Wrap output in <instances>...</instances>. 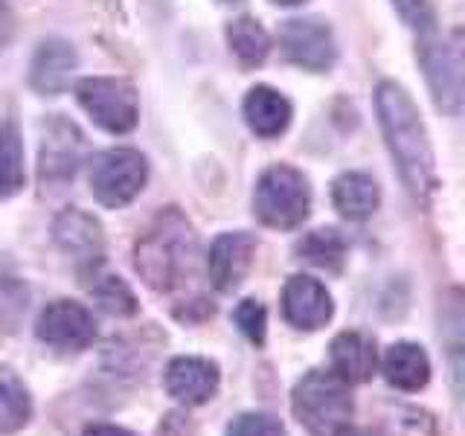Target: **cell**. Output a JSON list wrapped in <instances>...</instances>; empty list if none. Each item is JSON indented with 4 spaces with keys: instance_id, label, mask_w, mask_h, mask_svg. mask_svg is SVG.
Instances as JSON below:
<instances>
[{
    "instance_id": "cell-1",
    "label": "cell",
    "mask_w": 465,
    "mask_h": 436,
    "mask_svg": "<svg viewBox=\"0 0 465 436\" xmlns=\"http://www.w3.org/2000/svg\"><path fill=\"white\" fill-rule=\"evenodd\" d=\"M375 108L404 186L411 189V195L428 198V193L433 189V149L425 123L419 120V108L396 82L378 84Z\"/></svg>"
},
{
    "instance_id": "cell-2",
    "label": "cell",
    "mask_w": 465,
    "mask_h": 436,
    "mask_svg": "<svg viewBox=\"0 0 465 436\" xmlns=\"http://www.w3.org/2000/svg\"><path fill=\"white\" fill-rule=\"evenodd\" d=\"M198 236L186 215L169 207L140 236L134 247V268L152 291H174L195 271Z\"/></svg>"
},
{
    "instance_id": "cell-3",
    "label": "cell",
    "mask_w": 465,
    "mask_h": 436,
    "mask_svg": "<svg viewBox=\"0 0 465 436\" xmlns=\"http://www.w3.org/2000/svg\"><path fill=\"white\" fill-rule=\"evenodd\" d=\"M291 411L312 436H343L352 425L355 401L349 384L334 372L312 370L294 384Z\"/></svg>"
},
{
    "instance_id": "cell-4",
    "label": "cell",
    "mask_w": 465,
    "mask_h": 436,
    "mask_svg": "<svg viewBox=\"0 0 465 436\" xmlns=\"http://www.w3.org/2000/svg\"><path fill=\"white\" fill-rule=\"evenodd\" d=\"M312 193L305 178L291 166H271L256 183L253 210L262 224L273 230H294L309 218Z\"/></svg>"
},
{
    "instance_id": "cell-5",
    "label": "cell",
    "mask_w": 465,
    "mask_h": 436,
    "mask_svg": "<svg viewBox=\"0 0 465 436\" xmlns=\"http://www.w3.org/2000/svg\"><path fill=\"white\" fill-rule=\"evenodd\" d=\"M145 178H149V166L134 149H108L91 164V193L102 207L111 210L134 201L143 193Z\"/></svg>"
},
{
    "instance_id": "cell-6",
    "label": "cell",
    "mask_w": 465,
    "mask_h": 436,
    "mask_svg": "<svg viewBox=\"0 0 465 436\" xmlns=\"http://www.w3.org/2000/svg\"><path fill=\"white\" fill-rule=\"evenodd\" d=\"M79 105L91 114V120L111 134H125L140 120V99L134 84L111 76H91L76 84Z\"/></svg>"
},
{
    "instance_id": "cell-7",
    "label": "cell",
    "mask_w": 465,
    "mask_h": 436,
    "mask_svg": "<svg viewBox=\"0 0 465 436\" xmlns=\"http://www.w3.org/2000/svg\"><path fill=\"white\" fill-rule=\"evenodd\" d=\"M421 67L430 84L436 105L448 114H460L462 108V38L454 33L450 38L428 35L419 47Z\"/></svg>"
},
{
    "instance_id": "cell-8",
    "label": "cell",
    "mask_w": 465,
    "mask_h": 436,
    "mask_svg": "<svg viewBox=\"0 0 465 436\" xmlns=\"http://www.w3.org/2000/svg\"><path fill=\"white\" fill-rule=\"evenodd\" d=\"M35 334L55 352H82L96 341V320L82 302L53 300L38 314Z\"/></svg>"
},
{
    "instance_id": "cell-9",
    "label": "cell",
    "mask_w": 465,
    "mask_h": 436,
    "mask_svg": "<svg viewBox=\"0 0 465 436\" xmlns=\"http://www.w3.org/2000/svg\"><path fill=\"white\" fill-rule=\"evenodd\" d=\"M280 47L291 64L302 70H329L338 58L331 29L317 18H294L280 29Z\"/></svg>"
},
{
    "instance_id": "cell-10",
    "label": "cell",
    "mask_w": 465,
    "mask_h": 436,
    "mask_svg": "<svg viewBox=\"0 0 465 436\" xmlns=\"http://www.w3.org/2000/svg\"><path fill=\"white\" fill-rule=\"evenodd\" d=\"M218 384H222V372H218V363L210 358L181 355L166 367L169 396L183 407L207 404L218 392Z\"/></svg>"
},
{
    "instance_id": "cell-11",
    "label": "cell",
    "mask_w": 465,
    "mask_h": 436,
    "mask_svg": "<svg viewBox=\"0 0 465 436\" xmlns=\"http://www.w3.org/2000/svg\"><path fill=\"white\" fill-rule=\"evenodd\" d=\"M334 302L323 282H317L314 276H291L282 288V314L294 329L314 332L326 326L331 320Z\"/></svg>"
},
{
    "instance_id": "cell-12",
    "label": "cell",
    "mask_w": 465,
    "mask_h": 436,
    "mask_svg": "<svg viewBox=\"0 0 465 436\" xmlns=\"http://www.w3.org/2000/svg\"><path fill=\"white\" fill-rule=\"evenodd\" d=\"M253 253H256V239L251 233H222L213 242L207 256L210 282L218 291L239 288L247 271L253 268Z\"/></svg>"
},
{
    "instance_id": "cell-13",
    "label": "cell",
    "mask_w": 465,
    "mask_h": 436,
    "mask_svg": "<svg viewBox=\"0 0 465 436\" xmlns=\"http://www.w3.org/2000/svg\"><path fill=\"white\" fill-rule=\"evenodd\" d=\"M53 239L64 253H70L84 268H96L102 253H105V236H102L99 222L76 207L64 210L55 218Z\"/></svg>"
},
{
    "instance_id": "cell-14",
    "label": "cell",
    "mask_w": 465,
    "mask_h": 436,
    "mask_svg": "<svg viewBox=\"0 0 465 436\" xmlns=\"http://www.w3.org/2000/svg\"><path fill=\"white\" fill-rule=\"evenodd\" d=\"M331 372L352 384H367L378 370V349L375 341L363 332H341L329 346Z\"/></svg>"
},
{
    "instance_id": "cell-15",
    "label": "cell",
    "mask_w": 465,
    "mask_h": 436,
    "mask_svg": "<svg viewBox=\"0 0 465 436\" xmlns=\"http://www.w3.org/2000/svg\"><path fill=\"white\" fill-rule=\"evenodd\" d=\"M82 157V134L76 125L64 120H53L47 125L41 145V174L44 178H67Z\"/></svg>"
},
{
    "instance_id": "cell-16",
    "label": "cell",
    "mask_w": 465,
    "mask_h": 436,
    "mask_svg": "<svg viewBox=\"0 0 465 436\" xmlns=\"http://www.w3.org/2000/svg\"><path fill=\"white\" fill-rule=\"evenodd\" d=\"M76 70V53L67 41H44L33 58V87L38 94H62Z\"/></svg>"
},
{
    "instance_id": "cell-17",
    "label": "cell",
    "mask_w": 465,
    "mask_h": 436,
    "mask_svg": "<svg viewBox=\"0 0 465 436\" xmlns=\"http://www.w3.org/2000/svg\"><path fill=\"white\" fill-rule=\"evenodd\" d=\"M381 370L387 382L404 392H416L430 382V358L419 343H392L384 355Z\"/></svg>"
},
{
    "instance_id": "cell-18",
    "label": "cell",
    "mask_w": 465,
    "mask_h": 436,
    "mask_svg": "<svg viewBox=\"0 0 465 436\" xmlns=\"http://www.w3.org/2000/svg\"><path fill=\"white\" fill-rule=\"evenodd\" d=\"M244 120L259 137H280L291 123V102L273 87L259 84L244 99Z\"/></svg>"
},
{
    "instance_id": "cell-19",
    "label": "cell",
    "mask_w": 465,
    "mask_h": 436,
    "mask_svg": "<svg viewBox=\"0 0 465 436\" xmlns=\"http://www.w3.org/2000/svg\"><path fill=\"white\" fill-rule=\"evenodd\" d=\"M331 201L338 213L349 222H363L378 210V183L363 172H343L338 181L331 183Z\"/></svg>"
},
{
    "instance_id": "cell-20",
    "label": "cell",
    "mask_w": 465,
    "mask_h": 436,
    "mask_svg": "<svg viewBox=\"0 0 465 436\" xmlns=\"http://www.w3.org/2000/svg\"><path fill=\"white\" fill-rule=\"evenodd\" d=\"M375 436H440V425L425 407L387 404L375 419Z\"/></svg>"
},
{
    "instance_id": "cell-21",
    "label": "cell",
    "mask_w": 465,
    "mask_h": 436,
    "mask_svg": "<svg viewBox=\"0 0 465 436\" xmlns=\"http://www.w3.org/2000/svg\"><path fill=\"white\" fill-rule=\"evenodd\" d=\"M33 416L29 390L12 370H0V436L21 431Z\"/></svg>"
},
{
    "instance_id": "cell-22",
    "label": "cell",
    "mask_w": 465,
    "mask_h": 436,
    "mask_svg": "<svg viewBox=\"0 0 465 436\" xmlns=\"http://www.w3.org/2000/svg\"><path fill=\"white\" fill-rule=\"evenodd\" d=\"M227 41L230 50L236 53V58L244 67H259L271 53V38L265 33V26L253 18H239L227 26Z\"/></svg>"
},
{
    "instance_id": "cell-23",
    "label": "cell",
    "mask_w": 465,
    "mask_h": 436,
    "mask_svg": "<svg viewBox=\"0 0 465 436\" xmlns=\"http://www.w3.org/2000/svg\"><path fill=\"white\" fill-rule=\"evenodd\" d=\"M297 253H300V259L312 262V265H317V268L338 273L343 268V259H346V242H343L341 233L331 230V227L314 230L297 244Z\"/></svg>"
},
{
    "instance_id": "cell-24",
    "label": "cell",
    "mask_w": 465,
    "mask_h": 436,
    "mask_svg": "<svg viewBox=\"0 0 465 436\" xmlns=\"http://www.w3.org/2000/svg\"><path fill=\"white\" fill-rule=\"evenodd\" d=\"M24 145L15 125H0V198L21 193L24 186Z\"/></svg>"
},
{
    "instance_id": "cell-25",
    "label": "cell",
    "mask_w": 465,
    "mask_h": 436,
    "mask_svg": "<svg viewBox=\"0 0 465 436\" xmlns=\"http://www.w3.org/2000/svg\"><path fill=\"white\" fill-rule=\"evenodd\" d=\"M91 294L99 309L114 317L137 314V297L131 294V288L120 280V276H99V280L91 285Z\"/></svg>"
},
{
    "instance_id": "cell-26",
    "label": "cell",
    "mask_w": 465,
    "mask_h": 436,
    "mask_svg": "<svg viewBox=\"0 0 465 436\" xmlns=\"http://www.w3.org/2000/svg\"><path fill=\"white\" fill-rule=\"evenodd\" d=\"M232 320H236V326L242 329V334L253 346H262L265 343V332H268V312L265 305L256 302V300H242L236 305V312H232Z\"/></svg>"
},
{
    "instance_id": "cell-27",
    "label": "cell",
    "mask_w": 465,
    "mask_h": 436,
    "mask_svg": "<svg viewBox=\"0 0 465 436\" xmlns=\"http://www.w3.org/2000/svg\"><path fill=\"white\" fill-rule=\"evenodd\" d=\"M224 436H288L285 425L268 413H239L230 421Z\"/></svg>"
},
{
    "instance_id": "cell-28",
    "label": "cell",
    "mask_w": 465,
    "mask_h": 436,
    "mask_svg": "<svg viewBox=\"0 0 465 436\" xmlns=\"http://www.w3.org/2000/svg\"><path fill=\"white\" fill-rule=\"evenodd\" d=\"M392 4H396V9L401 12V18L411 24V26L430 29L433 15H430L428 0H392Z\"/></svg>"
},
{
    "instance_id": "cell-29",
    "label": "cell",
    "mask_w": 465,
    "mask_h": 436,
    "mask_svg": "<svg viewBox=\"0 0 465 436\" xmlns=\"http://www.w3.org/2000/svg\"><path fill=\"white\" fill-rule=\"evenodd\" d=\"M160 436H195V425L186 413H169L160 421Z\"/></svg>"
},
{
    "instance_id": "cell-30",
    "label": "cell",
    "mask_w": 465,
    "mask_h": 436,
    "mask_svg": "<svg viewBox=\"0 0 465 436\" xmlns=\"http://www.w3.org/2000/svg\"><path fill=\"white\" fill-rule=\"evenodd\" d=\"M84 436H134V433L120 425H91L84 431Z\"/></svg>"
},
{
    "instance_id": "cell-31",
    "label": "cell",
    "mask_w": 465,
    "mask_h": 436,
    "mask_svg": "<svg viewBox=\"0 0 465 436\" xmlns=\"http://www.w3.org/2000/svg\"><path fill=\"white\" fill-rule=\"evenodd\" d=\"M273 4H280V6H300V4H305V0H273Z\"/></svg>"
},
{
    "instance_id": "cell-32",
    "label": "cell",
    "mask_w": 465,
    "mask_h": 436,
    "mask_svg": "<svg viewBox=\"0 0 465 436\" xmlns=\"http://www.w3.org/2000/svg\"><path fill=\"white\" fill-rule=\"evenodd\" d=\"M343 436H355V433H349V431H346V433H343Z\"/></svg>"
},
{
    "instance_id": "cell-33",
    "label": "cell",
    "mask_w": 465,
    "mask_h": 436,
    "mask_svg": "<svg viewBox=\"0 0 465 436\" xmlns=\"http://www.w3.org/2000/svg\"><path fill=\"white\" fill-rule=\"evenodd\" d=\"M227 4H236V0H227Z\"/></svg>"
}]
</instances>
